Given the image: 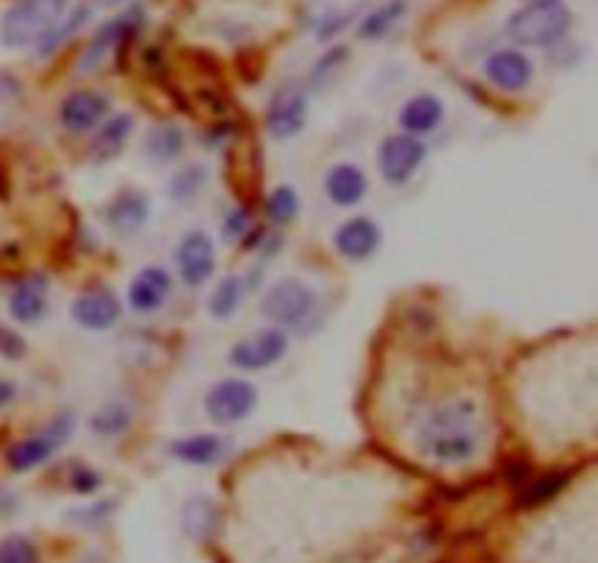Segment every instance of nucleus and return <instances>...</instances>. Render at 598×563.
I'll list each match as a JSON object with an SVG mask.
<instances>
[{"mask_svg":"<svg viewBox=\"0 0 598 563\" xmlns=\"http://www.w3.org/2000/svg\"><path fill=\"white\" fill-rule=\"evenodd\" d=\"M418 444L423 455L441 464H459L474 458L476 450H479L474 403H450V406L432 412L427 424L420 426Z\"/></svg>","mask_w":598,"mask_h":563,"instance_id":"f257e3e1","label":"nucleus"},{"mask_svg":"<svg viewBox=\"0 0 598 563\" xmlns=\"http://www.w3.org/2000/svg\"><path fill=\"white\" fill-rule=\"evenodd\" d=\"M68 0H18L0 21V41L7 47H27L41 41L64 16Z\"/></svg>","mask_w":598,"mask_h":563,"instance_id":"f03ea898","label":"nucleus"},{"mask_svg":"<svg viewBox=\"0 0 598 563\" xmlns=\"http://www.w3.org/2000/svg\"><path fill=\"white\" fill-rule=\"evenodd\" d=\"M572 12L564 3H544V7H522L508 18V36L522 47L558 45L569 32Z\"/></svg>","mask_w":598,"mask_h":563,"instance_id":"7ed1b4c3","label":"nucleus"},{"mask_svg":"<svg viewBox=\"0 0 598 563\" xmlns=\"http://www.w3.org/2000/svg\"><path fill=\"white\" fill-rule=\"evenodd\" d=\"M70 433H73V415L64 412V415H59L56 421H50L41 433L12 444V447L7 450V467L12 473L36 471V467H41L56 450L62 447L64 441L70 438Z\"/></svg>","mask_w":598,"mask_h":563,"instance_id":"20e7f679","label":"nucleus"},{"mask_svg":"<svg viewBox=\"0 0 598 563\" xmlns=\"http://www.w3.org/2000/svg\"><path fill=\"white\" fill-rule=\"evenodd\" d=\"M312 307H316V293L298 278L278 280L263 298V316L280 327H296L307 322Z\"/></svg>","mask_w":598,"mask_h":563,"instance_id":"39448f33","label":"nucleus"},{"mask_svg":"<svg viewBox=\"0 0 598 563\" xmlns=\"http://www.w3.org/2000/svg\"><path fill=\"white\" fill-rule=\"evenodd\" d=\"M257 388L246 379H222L205 397V412L213 424H240L255 412Z\"/></svg>","mask_w":598,"mask_h":563,"instance_id":"423d86ee","label":"nucleus"},{"mask_svg":"<svg viewBox=\"0 0 598 563\" xmlns=\"http://www.w3.org/2000/svg\"><path fill=\"white\" fill-rule=\"evenodd\" d=\"M427 158V147L423 140L415 138V135H391L380 144V155H377V164H380L382 178L389 185H406L415 172L420 170V164Z\"/></svg>","mask_w":598,"mask_h":563,"instance_id":"0eeeda50","label":"nucleus"},{"mask_svg":"<svg viewBox=\"0 0 598 563\" xmlns=\"http://www.w3.org/2000/svg\"><path fill=\"white\" fill-rule=\"evenodd\" d=\"M287 336L278 327H269V330H257L249 339L237 342L228 359L240 371H263L287 354Z\"/></svg>","mask_w":598,"mask_h":563,"instance_id":"6e6552de","label":"nucleus"},{"mask_svg":"<svg viewBox=\"0 0 598 563\" xmlns=\"http://www.w3.org/2000/svg\"><path fill=\"white\" fill-rule=\"evenodd\" d=\"M303 124H307V97H303L301 88H278L272 102H269V111H266V126L272 131V138H296Z\"/></svg>","mask_w":598,"mask_h":563,"instance_id":"1a4fd4ad","label":"nucleus"},{"mask_svg":"<svg viewBox=\"0 0 598 563\" xmlns=\"http://www.w3.org/2000/svg\"><path fill=\"white\" fill-rule=\"evenodd\" d=\"M179 275L187 286H202L217 269V251L205 231H190L176 248Z\"/></svg>","mask_w":598,"mask_h":563,"instance_id":"9d476101","label":"nucleus"},{"mask_svg":"<svg viewBox=\"0 0 598 563\" xmlns=\"http://www.w3.org/2000/svg\"><path fill=\"white\" fill-rule=\"evenodd\" d=\"M140 21H143V9L134 7L132 12H126V16L114 18V21L102 23L100 32L93 36L91 45H88L86 53H82V59H79V68L82 70L97 68V65H100L102 59H106V56H109L111 50L120 45V41H126L129 36H134V32H138Z\"/></svg>","mask_w":598,"mask_h":563,"instance_id":"9b49d317","label":"nucleus"},{"mask_svg":"<svg viewBox=\"0 0 598 563\" xmlns=\"http://www.w3.org/2000/svg\"><path fill=\"white\" fill-rule=\"evenodd\" d=\"M109 115V100L102 93L93 91H73L64 97L62 109H59V120L68 131H91L93 126L100 124L102 117Z\"/></svg>","mask_w":598,"mask_h":563,"instance_id":"f8f14e48","label":"nucleus"},{"mask_svg":"<svg viewBox=\"0 0 598 563\" xmlns=\"http://www.w3.org/2000/svg\"><path fill=\"white\" fill-rule=\"evenodd\" d=\"M485 77L497 88H502V91H522L531 82V77H535V68L517 50H497L485 62Z\"/></svg>","mask_w":598,"mask_h":563,"instance_id":"ddd939ff","label":"nucleus"},{"mask_svg":"<svg viewBox=\"0 0 598 563\" xmlns=\"http://www.w3.org/2000/svg\"><path fill=\"white\" fill-rule=\"evenodd\" d=\"M120 302H117L111 293H86L79 295L73 307H70V316L77 322L79 327H86V330H109L120 322Z\"/></svg>","mask_w":598,"mask_h":563,"instance_id":"4468645a","label":"nucleus"},{"mask_svg":"<svg viewBox=\"0 0 598 563\" xmlns=\"http://www.w3.org/2000/svg\"><path fill=\"white\" fill-rule=\"evenodd\" d=\"M380 228H377V223L368 217H357V219H348V223L336 231L333 243H336V251L342 257H348V260H368V257L380 248Z\"/></svg>","mask_w":598,"mask_h":563,"instance_id":"2eb2a0df","label":"nucleus"},{"mask_svg":"<svg viewBox=\"0 0 598 563\" xmlns=\"http://www.w3.org/2000/svg\"><path fill=\"white\" fill-rule=\"evenodd\" d=\"M325 190L330 201H336L339 208H353V205L366 199L368 178L353 164H336L333 170L327 172Z\"/></svg>","mask_w":598,"mask_h":563,"instance_id":"dca6fc26","label":"nucleus"},{"mask_svg":"<svg viewBox=\"0 0 598 563\" xmlns=\"http://www.w3.org/2000/svg\"><path fill=\"white\" fill-rule=\"evenodd\" d=\"M170 275L158 266H149L132 280L129 286V304L138 313H156L163 302H167V295H170Z\"/></svg>","mask_w":598,"mask_h":563,"instance_id":"f3484780","label":"nucleus"},{"mask_svg":"<svg viewBox=\"0 0 598 563\" xmlns=\"http://www.w3.org/2000/svg\"><path fill=\"white\" fill-rule=\"evenodd\" d=\"M106 223L114 234H134L140 231L149 219V205L147 199L134 190H126V194L114 196L109 201V208H106Z\"/></svg>","mask_w":598,"mask_h":563,"instance_id":"a211bd4d","label":"nucleus"},{"mask_svg":"<svg viewBox=\"0 0 598 563\" xmlns=\"http://www.w3.org/2000/svg\"><path fill=\"white\" fill-rule=\"evenodd\" d=\"M47 309V284L44 278H27L9 295V313L21 325H36Z\"/></svg>","mask_w":598,"mask_h":563,"instance_id":"6ab92c4d","label":"nucleus"},{"mask_svg":"<svg viewBox=\"0 0 598 563\" xmlns=\"http://www.w3.org/2000/svg\"><path fill=\"white\" fill-rule=\"evenodd\" d=\"M443 120V102L432 93H420L412 97L400 109V126L406 129V135H427V131H436Z\"/></svg>","mask_w":598,"mask_h":563,"instance_id":"aec40b11","label":"nucleus"},{"mask_svg":"<svg viewBox=\"0 0 598 563\" xmlns=\"http://www.w3.org/2000/svg\"><path fill=\"white\" fill-rule=\"evenodd\" d=\"M228 453V444L219 435H190V438L172 441L170 455L193 467H210Z\"/></svg>","mask_w":598,"mask_h":563,"instance_id":"412c9836","label":"nucleus"},{"mask_svg":"<svg viewBox=\"0 0 598 563\" xmlns=\"http://www.w3.org/2000/svg\"><path fill=\"white\" fill-rule=\"evenodd\" d=\"M567 482H569V473H564V471L544 473V476L531 478V482H526V487H522L520 505L522 508H535V505H544V502H549L552 496H558L560 491L567 487Z\"/></svg>","mask_w":598,"mask_h":563,"instance_id":"4be33fe9","label":"nucleus"},{"mask_svg":"<svg viewBox=\"0 0 598 563\" xmlns=\"http://www.w3.org/2000/svg\"><path fill=\"white\" fill-rule=\"evenodd\" d=\"M132 126H134V120L129 115L111 117L109 124L100 129L97 140H93V155H97V158H111V155L120 152L126 138L132 135Z\"/></svg>","mask_w":598,"mask_h":563,"instance_id":"5701e85b","label":"nucleus"},{"mask_svg":"<svg viewBox=\"0 0 598 563\" xmlns=\"http://www.w3.org/2000/svg\"><path fill=\"white\" fill-rule=\"evenodd\" d=\"M147 152L158 161H172L185 152V131L179 126H156V129L147 135Z\"/></svg>","mask_w":598,"mask_h":563,"instance_id":"b1692460","label":"nucleus"},{"mask_svg":"<svg viewBox=\"0 0 598 563\" xmlns=\"http://www.w3.org/2000/svg\"><path fill=\"white\" fill-rule=\"evenodd\" d=\"M406 16V3L403 0H389V3H382L380 9H373L371 16H366V21L359 23V39H382L386 32L395 27L400 18Z\"/></svg>","mask_w":598,"mask_h":563,"instance_id":"393cba45","label":"nucleus"},{"mask_svg":"<svg viewBox=\"0 0 598 563\" xmlns=\"http://www.w3.org/2000/svg\"><path fill=\"white\" fill-rule=\"evenodd\" d=\"M219 525V511L210 500H193L185 508V529L193 537H208L217 532Z\"/></svg>","mask_w":598,"mask_h":563,"instance_id":"a878e982","label":"nucleus"},{"mask_svg":"<svg viewBox=\"0 0 598 563\" xmlns=\"http://www.w3.org/2000/svg\"><path fill=\"white\" fill-rule=\"evenodd\" d=\"M129 424H132V412L126 409L123 403H109V406H102V409L91 417V429L97 435H102V438L120 435Z\"/></svg>","mask_w":598,"mask_h":563,"instance_id":"bb28decb","label":"nucleus"},{"mask_svg":"<svg viewBox=\"0 0 598 563\" xmlns=\"http://www.w3.org/2000/svg\"><path fill=\"white\" fill-rule=\"evenodd\" d=\"M88 18H91V9H88V7L73 9V12H70V16L64 18V23H56L53 30L47 32L44 39H41V56H50L56 50V47L64 45V41H68L70 36H73V32H77L79 27H82V23L88 21Z\"/></svg>","mask_w":598,"mask_h":563,"instance_id":"cd10ccee","label":"nucleus"},{"mask_svg":"<svg viewBox=\"0 0 598 563\" xmlns=\"http://www.w3.org/2000/svg\"><path fill=\"white\" fill-rule=\"evenodd\" d=\"M266 217L278 225H287L298 217V194L292 187H275L266 199Z\"/></svg>","mask_w":598,"mask_h":563,"instance_id":"c85d7f7f","label":"nucleus"},{"mask_svg":"<svg viewBox=\"0 0 598 563\" xmlns=\"http://www.w3.org/2000/svg\"><path fill=\"white\" fill-rule=\"evenodd\" d=\"M242 302V280L240 278H226L210 295V313L217 318L233 316V309L240 307Z\"/></svg>","mask_w":598,"mask_h":563,"instance_id":"c756f323","label":"nucleus"},{"mask_svg":"<svg viewBox=\"0 0 598 563\" xmlns=\"http://www.w3.org/2000/svg\"><path fill=\"white\" fill-rule=\"evenodd\" d=\"M205 178H208V170H205V167H199V164L187 167V170H181L179 176L172 178L170 196L176 201H190L196 194H199V190H202Z\"/></svg>","mask_w":598,"mask_h":563,"instance_id":"7c9ffc66","label":"nucleus"},{"mask_svg":"<svg viewBox=\"0 0 598 563\" xmlns=\"http://www.w3.org/2000/svg\"><path fill=\"white\" fill-rule=\"evenodd\" d=\"M348 59V47H330L325 56H321L319 62H316V68H312L310 73V86L312 88H325V82L330 77H333L336 70L342 68V62Z\"/></svg>","mask_w":598,"mask_h":563,"instance_id":"2f4dec72","label":"nucleus"},{"mask_svg":"<svg viewBox=\"0 0 598 563\" xmlns=\"http://www.w3.org/2000/svg\"><path fill=\"white\" fill-rule=\"evenodd\" d=\"M0 563H39V552L27 537H7L0 543Z\"/></svg>","mask_w":598,"mask_h":563,"instance_id":"473e14b6","label":"nucleus"},{"mask_svg":"<svg viewBox=\"0 0 598 563\" xmlns=\"http://www.w3.org/2000/svg\"><path fill=\"white\" fill-rule=\"evenodd\" d=\"M0 354L7 356V359H21L27 354V345H23V339L16 330L0 327Z\"/></svg>","mask_w":598,"mask_h":563,"instance_id":"72a5a7b5","label":"nucleus"},{"mask_svg":"<svg viewBox=\"0 0 598 563\" xmlns=\"http://www.w3.org/2000/svg\"><path fill=\"white\" fill-rule=\"evenodd\" d=\"M70 487H73L77 494H93V491L100 487V476H97L91 467H77L73 476H70Z\"/></svg>","mask_w":598,"mask_h":563,"instance_id":"f704fd0d","label":"nucleus"},{"mask_svg":"<svg viewBox=\"0 0 598 563\" xmlns=\"http://www.w3.org/2000/svg\"><path fill=\"white\" fill-rule=\"evenodd\" d=\"M348 21H350V16H333V18H330V21L325 23V27H321L319 36H321V39H330V36H336V32L342 30V27Z\"/></svg>","mask_w":598,"mask_h":563,"instance_id":"c9c22d12","label":"nucleus"},{"mask_svg":"<svg viewBox=\"0 0 598 563\" xmlns=\"http://www.w3.org/2000/svg\"><path fill=\"white\" fill-rule=\"evenodd\" d=\"M16 401V386L9 379H0V409Z\"/></svg>","mask_w":598,"mask_h":563,"instance_id":"e433bc0d","label":"nucleus"},{"mask_svg":"<svg viewBox=\"0 0 598 563\" xmlns=\"http://www.w3.org/2000/svg\"><path fill=\"white\" fill-rule=\"evenodd\" d=\"M544 3H560V0H526V7H544Z\"/></svg>","mask_w":598,"mask_h":563,"instance_id":"4c0bfd02","label":"nucleus"},{"mask_svg":"<svg viewBox=\"0 0 598 563\" xmlns=\"http://www.w3.org/2000/svg\"><path fill=\"white\" fill-rule=\"evenodd\" d=\"M100 3H111L114 7V3H123V0H100Z\"/></svg>","mask_w":598,"mask_h":563,"instance_id":"58836bf2","label":"nucleus"}]
</instances>
